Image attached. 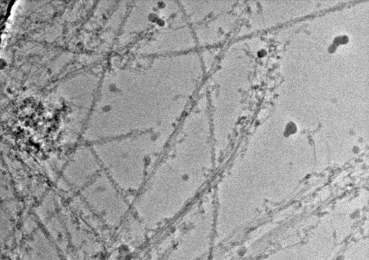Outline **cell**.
<instances>
[{
	"instance_id": "obj_1",
	"label": "cell",
	"mask_w": 369,
	"mask_h": 260,
	"mask_svg": "<svg viewBox=\"0 0 369 260\" xmlns=\"http://www.w3.org/2000/svg\"><path fill=\"white\" fill-rule=\"evenodd\" d=\"M172 122L91 144L102 170L129 198L140 190L167 147Z\"/></svg>"
},
{
	"instance_id": "obj_2",
	"label": "cell",
	"mask_w": 369,
	"mask_h": 260,
	"mask_svg": "<svg viewBox=\"0 0 369 260\" xmlns=\"http://www.w3.org/2000/svg\"><path fill=\"white\" fill-rule=\"evenodd\" d=\"M102 170L91 144L77 146L63 169V179L80 191Z\"/></svg>"
},
{
	"instance_id": "obj_3",
	"label": "cell",
	"mask_w": 369,
	"mask_h": 260,
	"mask_svg": "<svg viewBox=\"0 0 369 260\" xmlns=\"http://www.w3.org/2000/svg\"><path fill=\"white\" fill-rule=\"evenodd\" d=\"M79 195L100 208L123 209L130 200L103 170L79 191Z\"/></svg>"
}]
</instances>
